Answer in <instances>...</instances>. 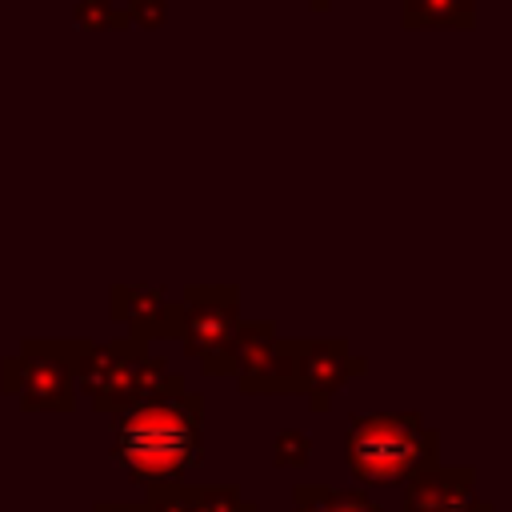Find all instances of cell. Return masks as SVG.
Returning a JSON list of instances; mask_svg holds the SVG:
<instances>
[{
    "label": "cell",
    "instance_id": "52a82bcc",
    "mask_svg": "<svg viewBox=\"0 0 512 512\" xmlns=\"http://www.w3.org/2000/svg\"><path fill=\"white\" fill-rule=\"evenodd\" d=\"M400 512H496V508L476 496V468L436 460L404 480Z\"/></svg>",
    "mask_w": 512,
    "mask_h": 512
},
{
    "label": "cell",
    "instance_id": "3957f363",
    "mask_svg": "<svg viewBox=\"0 0 512 512\" xmlns=\"http://www.w3.org/2000/svg\"><path fill=\"white\" fill-rule=\"evenodd\" d=\"M168 372V360L148 352V344L132 336H116L104 344L84 340L76 360V392L88 396L96 416H116L128 404L160 392Z\"/></svg>",
    "mask_w": 512,
    "mask_h": 512
},
{
    "label": "cell",
    "instance_id": "9a60e30c",
    "mask_svg": "<svg viewBox=\"0 0 512 512\" xmlns=\"http://www.w3.org/2000/svg\"><path fill=\"white\" fill-rule=\"evenodd\" d=\"M332 512H384L364 488H336L332 492Z\"/></svg>",
    "mask_w": 512,
    "mask_h": 512
},
{
    "label": "cell",
    "instance_id": "8fae6325",
    "mask_svg": "<svg viewBox=\"0 0 512 512\" xmlns=\"http://www.w3.org/2000/svg\"><path fill=\"white\" fill-rule=\"evenodd\" d=\"M404 28H472L476 0H404Z\"/></svg>",
    "mask_w": 512,
    "mask_h": 512
},
{
    "label": "cell",
    "instance_id": "277c9868",
    "mask_svg": "<svg viewBox=\"0 0 512 512\" xmlns=\"http://www.w3.org/2000/svg\"><path fill=\"white\" fill-rule=\"evenodd\" d=\"M80 336H36L20 340L12 356L0 360V392L20 404V412H56L76 408V360Z\"/></svg>",
    "mask_w": 512,
    "mask_h": 512
},
{
    "label": "cell",
    "instance_id": "ba28073f",
    "mask_svg": "<svg viewBox=\"0 0 512 512\" xmlns=\"http://www.w3.org/2000/svg\"><path fill=\"white\" fill-rule=\"evenodd\" d=\"M108 316L128 328L132 340H176L180 336V300H168L156 284H112Z\"/></svg>",
    "mask_w": 512,
    "mask_h": 512
},
{
    "label": "cell",
    "instance_id": "9c48e42d",
    "mask_svg": "<svg viewBox=\"0 0 512 512\" xmlns=\"http://www.w3.org/2000/svg\"><path fill=\"white\" fill-rule=\"evenodd\" d=\"M148 512H260V504L244 500L240 484H148Z\"/></svg>",
    "mask_w": 512,
    "mask_h": 512
},
{
    "label": "cell",
    "instance_id": "7a4b0ae2",
    "mask_svg": "<svg viewBox=\"0 0 512 512\" xmlns=\"http://www.w3.org/2000/svg\"><path fill=\"white\" fill-rule=\"evenodd\" d=\"M440 460V432L420 412H368L344 432V464L364 488L404 484L420 468Z\"/></svg>",
    "mask_w": 512,
    "mask_h": 512
},
{
    "label": "cell",
    "instance_id": "4fadbf2b",
    "mask_svg": "<svg viewBox=\"0 0 512 512\" xmlns=\"http://www.w3.org/2000/svg\"><path fill=\"white\" fill-rule=\"evenodd\" d=\"M312 460V436L300 428H280L272 440V464L280 472H300Z\"/></svg>",
    "mask_w": 512,
    "mask_h": 512
},
{
    "label": "cell",
    "instance_id": "2e32d148",
    "mask_svg": "<svg viewBox=\"0 0 512 512\" xmlns=\"http://www.w3.org/2000/svg\"><path fill=\"white\" fill-rule=\"evenodd\" d=\"M92 512H148L144 500H96Z\"/></svg>",
    "mask_w": 512,
    "mask_h": 512
},
{
    "label": "cell",
    "instance_id": "8992f818",
    "mask_svg": "<svg viewBox=\"0 0 512 512\" xmlns=\"http://www.w3.org/2000/svg\"><path fill=\"white\" fill-rule=\"evenodd\" d=\"M368 372V360L352 352L348 340L340 336H300V348H296V376H300V396H308V408L312 416H324L332 396Z\"/></svg>",
    "mask_w": 512,
    "mask_h": 512
},
{
    "label": "cell",
    "instance_id": "30bf717a",
    "mask_svg": "<svg viewBox=\"0 0 512 512\" xmlns=\"http://www.w3.org/2000/svg\"><path fill=\"white\" fill-rule=\"evenodd\" d=\"M296 348L300 340H284L276 332V340L256 356L252 368H244L236 380V388L244 396H300V376H296Z\"/></svg>",
    "mask_w": 512,
    "mask_h": 512
},
{
    "label": "cell",
    "instance_id": "5b68a950",
    "mask_svg": "<svg viewBox=\"0 0 512 512\" xmlns=\"http://www.w3.org/2000/svg\"><path fill=\"white\" fill-rule=\"evenodd\" d=\"M240 324V288L236 284H188L180 296V348L184 356H212L228 344Z\"/></svg>",
    "mask_w": 512,
    "mask_h": 512
},
{
    "label": "cell",
    "instance_id": "7c38bea8",
    "mask_svg": "<svg viewBox=\"0 0 512 512\" xmlns=\"http://www.w3.org/2000/svg\"><path fill=\"white\" fill-rule=\"evenodd\" d=\"M72 24L80 32H116V28H128V12L116 8V0H72L68 8Z\"/></svg>",
    "mask_w": 512,
    "mask_h": 512
},
{
    "label": "cell",
    "instance_id": "6da1fadb",
    "mask_svg": "<svg viewBox=\"0 0 512 512\" xmlns=\"http://www.w3.org/2000/svg\"><path fill=\"white\" fill-rule=\"evenodd\" d=\"M108 456L136 484H176L204 464V396L180 372L164 388L112 416Z\"/></svg>",
    "mask_w": 512,
    "mask_h": 512
},
{
    "label": "cell",
    "instance_id": "5bb4252c",
    "mask_svg": "<svg viewBox=\"0 0 512 512\" xmlns=\"http://www.w3.org/2000/svg\"><path fill=\"white\" fill-rule=\"evenodd\" d=\"M128 20L136 24V28H148V32H156V28H164V20H168V0H128Z\"/></svg>",
    "mask_w": 512,
    "mask_h": 512
},
{
    "label": "cell",
    "instance_id": "e0dca14e",
    "mask_svg": "<svg viewBox=\"0 0 512 512\" xmlns=\"http://www.w3.org/2000/svg\"><path fill=\"white\" fill-rule=\"evenodd\" d=\"M308 8H312V12H328V8H332V0H308Z\"/></svg>",
    "mask_w": 512,
    "mask_h": 512
}]
</instances>
